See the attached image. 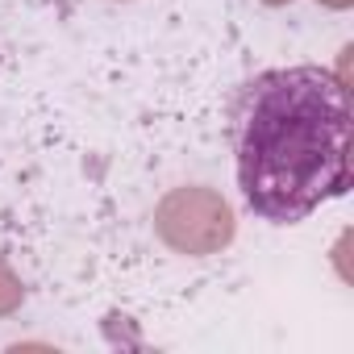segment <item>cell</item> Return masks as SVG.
Listing matches in <instances>:
<instances>
[{
    "label": "cell",
    "instance_id": "obj_1",
    "mask_svg": "<svg viewBox=\"0 0 354 354\" xmlns=\"http://www.w3.org/2000/svg\"><path fill=\"white\" fill-rule=\"evenodd\" d=\"M238 188L271 225H296L354 180V113L325 67H275L234 100Z\"/></svg>",
    "mask_w": 354,
    "mask_h": 354
}]
</instances>
